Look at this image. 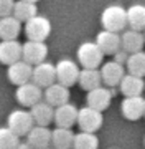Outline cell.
Segmentation results:
<instances>
[{
  "label": "cell",
  "instance_id": "1",
  "mask_svg": "<svg viewBox=\"0 0 145 149\" xmlns=\"http://www.w3.org/2000/svg\"><path fill=\"white\" fill-rule=\"evenodd\" d=\"M101 23L104 27V30L120 33L124 28L129 25V22H127V10H124L120 5L107 7L101 15Z\"/></svg>",
  "mask_w": 145,
  "mask_h": 149
},
{
  "label": "cell",
  "instance_id": "8",
  "mask_svg": "<svg viewBox=\"0 0 145 149\" xmlns=\"http://www.w3.org/2000/svg\"><path fill=\"white\" fill-rule=\"evenodd\" d=\"M48 55V47L45 45V42H36V40H27V43H23V58L30 65H38L46 60Z\"/></svg>",
  "mask_w": 145,
  "mask_h": 149
},
{
  "label": "cell",
  "instance_id": "7",
  "mask_svg": "<svg viewBox=\"0 0 145 149\" xmlns=\"http://www.w3.org/2000/svg\"><path fill=\"white\" fill-rule=\"evenodd\" d=\"M79 73L81 71L78 68V65L71 60H59L56 63V78L61 85L68 86V88L78 83Z\"/></svg>",
  "mask_w": 145,
  "mask_h": 149
},
{
  "label": "cell",
  "instance_id": "11",
  "mask_svg": "<svg viewBox=\"0 0 145 149\" xmlns=\"http://www.w3.org/2000/svg\"><path fill=\"white\" fill-rule=\"evenodd\" d=\"M7 74H8L10 83H13L16 86L25 85L28 81H32L33 78V65L27 63L25 60H20V61H16V63L8 66Z\"/></svg>",
  "mask_w": 145,
  "mask_h": 149
},
{
  "label": "cell",
  "instance_id": "3",
  "mask_svg": "<svg viewBox=\"0 0 145 149\" xmlns=\"http://www.w3.org/2000/svg\"><path fill=\"white\" fill-rule=\"evenodd\" d=\"M36 123L32 116V111H23V109H15L8 114L7 119V126L13 129L18 136H28V133L33 129Z\"/></svg>",
  "mask_w": 145,
  "mask_h": 149
},
{
  "label": "cell",
  "instance_id": "18",
  "mask_svg": "<svg viewBox=\"0 0 145 149\" xmlns=\"http://www.w3.org/2000/svg\"><path fill=\"white\" fill-rule=\"evenodd\" d=\"M53 131H49L46 126H33V129L28 133V143L32 144L35 149H45L51 144Z\"/></svg>",
  "mask_w": 145,
  "mask_h": 149
},
{
  "label": "cell",
  "instance_id": "23",
  "mask_svg": "<svg viewBox=\"0 0 145 149\" xmlns=\"http://www.w3.org/2000/svg\"><path fill=\"white\" fill-rule=\"evenodd\" d=\"M76 134L71 131V128H54L53 129V138L51 144L54 149H71L74 144Z\"/></svg>",
  "mask_w": 145,
  "mask_h": 149
},
{
  "label": "cell",
  "instance_id": "20",
  "mask_svg": "<svg viewBox=\"0 0 145 149\" xmlns=\"http://www.w3.org/2000/svg\"><path fill=\"white\" fill-rule=\"evenodd\" d=\"M145 83L142 76H137V74H125L120 81V93L124 96H140L144 93Z\"/></svg>",
  "mask_w": 145,
  "mask_h": 149
},
{
  "label": "cell",
  "instance_id": "35",
  "mask_svg": "<svg viewBox=\"0 0 145 149\" xmlns=\"http://www.w3.org/2000/svg\"><path fill=\"white\" fill-rule=\"evenodd\" d=\"M45 149H49V148H45Z\"/></svg>",
  "mask_w": 145,
  "mask_h": 149
},
{
  "label": "cell",
  "instance_id": "12",
  "mask_svg": "<svg viewBox=\"0 0 145 149\" xmlns=\"http://www.w3.org/2000/svg\"><path fill=\"white\" fill-rule=\"evenodd\" d=\"M120 111L125 119L137 121L139 118L145 116V100L142 96H125L120 104Z\"/></svg>",
  "mask_w": 145,
  "mask_h": 149
},
{
  "label": "cell",
  "instance_id": "13",
  "mask_svg": "<svg viewBox=\"0 0 145 149\" xmlns=\"http://www.w3.org/2000/svg\"><path fill=\"white\" fill-rule=\"evenodd\" d=\"M78 116H79V109L71 104V103H65L54 109V123L59 128H71L78 123Z\"/></svg>",
  "mask_w": 145,
  "mask_h": 149
},
{
  "label": "cell",
  "instance_id": "25",
  "mask_svg": "<svg viewBox=\"0 0 145 149\" xmlns=\"http://www.w3.org/2000/svg\"><path fill=\"white\" fill-rule=\"evenodd\" d=\"M127 22L132 30H145V5H132L127 10Z\"/></svg>",
  "mask_w": 145,
  "mask_h": 149
},
{
  "label": "cell",
  "instance_id": "22",
  "mask_svg": "<svg viewBox=\"0 0 145 149\" xmlns=\"http://www.w3.org/2000/svg\"><path fill=\"white\" fill-rule=\"evenodd\" d=\"M145 45V35L139 30H127L122 33V48L129 53H137L142 52Z\"/></svg>",
  "mask_w": 145,
  "mask_h": 149
},
{
  "label": "cell",
  "instance_id": "17",
  "mask_svg": "<svg viewBox=\"0 0 145 149\" xmlns=\"http://www.w3.org/2000/svg\"><path fill=\"white\" fill-rule=\"evenodd\" d=\"M111 100H112V93L107 90V88H94V90L87 91V106L94 108V109H99V111H104L111 106Z\"/></svg>",
  "mask_w": 145,
  "mask_h": 149
},
{
  "label": "cell",
  "instance_id": "14",
  "mask_svg": "<svg viewBox=\"0 0 145 149\" xmlns=\"http://www.w3.org/2000/svg\"><path fill=\"white\" fill-rule=\"evenodd\" d=\"M96 43L101 47L104 55H115L122 48V35H119L117 32L104 30L97 35Z\"/></svg>",
  "mask_w": 145,
  "mask_h": 149
},
{
  "label": "cell",
  "instance_id": "34",
  "mask_svg": "<svg viewBox=\"0 0 145 149\" xmlns=\"http://www.w3.org/2000/svg\"><path fill=\"white\" fill-rule=\"evenodd\" d=\"M144 35H145V30H144Z\"/></svg>",
  "mask_w": 145,
  "mask_h": 149
},
{
  "label": "cell",
  "instance_id": "32",
  "mask_svg": "<svg viewBox=\"0 0 145 149\" xmlns=\"http://www.w3.org/2000/svg\"><path fill=\"white\" fill-rule=\"evenodd\" d=\"M16 149H35V148H33L30 143H20L16 146Z\"/></svg>",
  "mask_w": 145,
  "mask_h": 149
},
{
  "label": "cell",
  "instance_id": "5",
  "mask_svg": "<svg viewBox=\"0 0 145 149\" xmlns=\"http://www.w3.org/2000/svg\"><path fill=\"white\" fill-rule=\"evenodd\" d=\"M102 111L94 109L91 106L81 108L79 116H78V126L81 128V131H87V133H96L97 129H101L102 126Z\"/></svg>",
  "mask_w": 145,
  "mask_h": 149
},
{
  "label": "cell",
  "instance_id": "27",
  "mask_svg": "<svg viewBox=\"0 0 145 149\" xmlns=\"http://www.w3.org/2000/svg\"><path fill=\"white\" fill-rule=\"evenodd\" d=\"M99 148V139L94 133H87V131H81L76 134L73 149H97Z\"/></svg>",
  "mask_w": 145,
  "mask_h": 149
},
{
  "label": "cell",
  "instance_id": "19",
  "mask_svg": "<svg viewBox=\"0 0 145 149\" xmlns=\"http://www.w3.org/2000/svg\"><path fill=\"white\" fill-rule=\"evenodd\" d=\"M22 30V22L15 15L0 18V40H16Z\"/></svg>",
  "mask_w": 145,
  "mask_h": 149
},
{
  "label": "cell",
  "instance_id": "21",
  "mask_svg": "<svg viewBox=\"0 0 145 149\" xmlns=\"http://www.w3.org/2000/svg\"><path fill=\"white\" fill-rule=\"evenodd\" d=\"M32 116L36 124L48 126L54 121V106H51L48 101H40L32 106Z\"/></svg>",
  "mask_w": 145,
  "mask_h": 149
},
{
  "label": "cell",
  "instance_id": "30",
  "mask_svg": "<svg viewBox=\"0 0 145 149\" xmlns=\"http://www.w3.org/2000/svg\"><path fill=\"white\" fill-rule=\"evenodd\" d=\"M13 8H15V2L13 0H0V18L13 15Z\"/></svg>",
  "mask_w": 145,
  "mask_h": 149
},
{
  "label": "cell",
  "instance_id": "24",
  "mask_svg": "<svg viewBox=\"0 0 145 149\" xmlns=\"http://www.w3.org/2000/svg\"><path fill=\"white\" fill-rule=\"evenodd\" d=\"M101 83H102L101 71H97L96 68H84V70H81L78 85H79L82 90L91 91V90H94V88H99Z\"/></svg>",
  "mask_w": 145,
  "mask_h": 149
},
{
  "label": "cell",
  "instance_id": "15",
  "mask_svg": "<svg viewBox=\"0 0 145 149\" xmlns=\"http://www.w3.org/2000/svg\"><path fill=\"white\" fill-rule=\"evenodd\" d=\"M101 74L102 83H106V86H117L120 85L122 78L125 76V70H124L122 63L114 60V61H107L106 65H102Z\"/></svg>",
  "mask_w": 145,
  "mask_h": 149
},
{
  "label": "cell",
  "instance_id": "28",
  "mask_svg": "<svg viewBox=\"0 0 145 149\" xmlns=\"http://www.w3.org/2000/svg\"><path fill=\"white\" fill-rule=\"evenodd\" d=\"M127 70H129V73L144 78L145 76V53L144 52L130 53L129 60H127Z\"/></svg>",
  "mask_w": 145,
  "mask_h": 149
},
{
  "label": "cell",
  "instance_id": "31",
  "mask_svg": "<svg viewBox=\"0 0 145 149\" xmlns=\"http://www.w3.org/2000/svg\"><path fill=\"white\" fill-rule=\"evenodd\" d=\"M114 56H115V58H114V60H115V61H119V63H122V65H124V63H127V60H129L130 53H129V52H125V50H124V48H122V52L119 50L117 53L114 55Z\"/></svg>",
  "mask_w": 145,
  "mask_h": 149
},
{
  "label": "cell",
  "instance_id": "26",
  "mask_svg": "<svg viewBox=\"0 0 145 149\" xmlns=\"http://www.w3.org/2000/svg\"><path fill=\"white\" fill-rule=\"evenodd\" d=\"M13 15L20 22H28L35 15H38V8L33 2H27V0H18L15 2V8H13Z\"/></svg>",
  "mask_w": 145,
  "mask_h": 149
},
{
  "label": "cell",
  "instance_id": "4",
  "mask_svg": "<svg viewBox=\"0 0 145 149\" xmlns=\"http://www.w3.org/2000/svg\"><path fill=\"white\" fill-rule=\"evenodd\" d=\"M104 52L97 43L86 42L78 48V60L84 68H97L102 63Z\"/></svg>",
  "mask_w": 145,
  "mask_h": 149
},
{
  "label": "cell",
  "instance_id": "29",
  "mask_svg": "<svg viewBox=\"0 0 145 149\" xmlns=\"http://www.w3.org/2000/svg\"><path fill=\"white\" fill-rule=\"evenodd\" d=\"M20 136L10 129L7 128H0V149H16V146L20 144Z\"/></svg>",
  "mask_w": 145,
  "mask_h": 149
},
{
  "label": "cell",
  "instance_id": "9",
  "mask_svg": "<svg viewBox=\"0 0 145 149\" xmlns=\"http://www.w3.org/2000/svg\"><path fill=\"white\" fill-rule=\"evenodd\" d=\"M23 58V45L16 40H2L0 42V63L13 65Z\"/></svg>",
  "mask_w": 145,
  "mask_h": 149
},
{
  "label": "cell",
  "instance_id": "2",
  "mask_svg": "<svg viewBox=\"0 0 145 149\" xmlns=\"http://www.w3.org/2000/svg\"><path fill=\"white\" fill-rule=\"evenodd\" d=\"M51 32V23L46 17L35 15L28 22H25V35L28 40H36V42H45L49 37Z\"/></svg>",
  "mask_w": 145,
  "mask_h": 149
},
{
  "label": "cell",
  "instance_id": "16",
  "mask_svg": "<svg viewBox=\"0 0 145 149\" xmlns=\"http://www.w3.org/2000/svg\"><path fill=\"white\" fill-rule=\"evenodd\" d=\"M45 101H48L51 106L58 108L61 104H65V103L69 101V88L65 85H61V83H53L51 86H48L46 90H45Z\"/></svg>",
  "mask_w": 145,
  "mask_h": 149
},
{
  "label": "cell",
  "instance_id": "33",
  "mask_svg": "<svg viewBox=\"0 0 145 149\" xmlns=\"http://www.w3.org/2000/svg\"><path fill=\"white\" fill-rule=\"evenodd\" d=\"M27 2H33V3H36L38 0H27Z\"/></svg>",
  "mask_w": 145,
  "mask_h": 149
},
{
  "label": "cell",
  "instance_id": "6",
  "mask_svg": "<svg viewBox=\"0 0 145 149\" xmlns=\"http://www.w3.org/2000/svg\"><path fill=\"white\" fill-rule=\"evenodd\" d=\"M43 95L45 93H41V86H38L36 83H33V81H28V83L20 85L16 88L15 98L22 106L32 108V106H35L36 103L41 101V96Z\"/></svg>",
  "mask_w": 145,
  "mask_h": 149
},
{
  "label": "cell",
  "instance_id": "10",
  "mask_svg": "<svg viewBox=\"0 0 145 149\" xmlns=\"http://www.w3.org/2000/svg\"><path fill=\"white\" fill-rule=\"evenodd\" d=\"M33 83H36L38 86L41 88H48L58 81L56 78V66L51 63H46V61H41L33 66V78H32Z\"/></svg>",
  "mask_w": 145,
  "mask_h": 149
}]
</instances>
